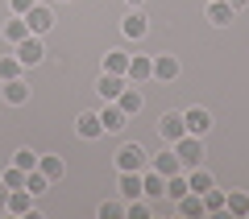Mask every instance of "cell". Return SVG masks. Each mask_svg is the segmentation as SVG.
Segmentation results:
<instances>
[{
  "label": "cell",
  "instance_id": "3",
  "mask_svg": "<svg viewBox=\"0 0 249 219\" xmlns=\"http://www.w3.org/2000/svg\"><path fill=\"white\" fill-rule=\"evenodd\" d=\"M42 58H46V46L37 42V33H29L25 42H17V62L21 66H37Z\"/></svg>",
  "mask_w": 249,
  "mask_h": 219
},
{
  "label": "cell",
  "instance_id": "17",
  "mask_svg": "<svg viewBox=\"0 0 249 219\" xmlns=\"http://www.w3.org/2000/svg\"><path fill=\"white\" fill-rule=\"evenodd\" d=\"M142 190H145V199H166V178L154 170V174L142 178Z\"/></svg>",
  "mask_w": 249,
  "mask_h": 219
},
{
  "label": "cell",
  "instance_id": "31",
  "mask_svg": "<svg viewBox=\"0 0 249 219\" xmlns=\"http://www.w3.org/2000/svg\"><path fill=\"white\" fill-rule=\"evenodd\" d=\"M0 79L9 83V79H21V62H17V54L13 58H0Z\"/></svg>",
  "mask_w": 249,
  "mask_h": 219
},
{
  "label": "cell",
  "instance_id": "16",
  "mask_svg": "<svg viewBox=\"0 0 249 219\" xmlns=\"http://www.w3.org/2000/svg\"><path fill=\"white\" fill-rule=\"evenodd\" d=\"M25 99H29V87H25V79H9V83H4V104L21 108Z\"/></svg>",
  "mask_w": 249,
  "mask_h": 219
},
{
  "label": "cell",
  "instance_id": "24",
  "mask_svg": "<svg viewBox=\"0 0 249 219\" xmlns=\"http://www.w3.org/2000/svg\"><path fill=\"white\" fill-rule=\"evenodd\" d=\"M104 70H108V75H129V54L112 50V54L104 58Z\"/></svg>",
  "mask_w": 249,
  "mask_h": 219
},
{
  "label": "cell",
  "instance_id": "14",
  "mask_svg": "<svg viewBox=\"0 0 249 219\" xmlns=\"http://www.w3.org/2000/svg\"><path fill=\"white\" fill-rule=\"evenodd\" d=\"M112 104H116V108H121V112H124V116H137V112H142V91H133V87H124V91H121V95H116V99H112Z\"/></svg>",
  "mask_w": 249,
  "mask_h": 219
},
{
  "label": "cell",
  "instance_id": "26",
  "mask_svg": "<svg viewBox=\"0 0 249 219\" xmlns=\"http://www.w3.org/2000/svg\"><path fill=\"white\" fill-rule=\"evenodd\" d=\"M187 190H191V186H187V178H183V174H170V178H166V199H170V203H178Z\"/></svg>",
  "mask_w": 249,
  "mask_h": 219
},
{
  "label": "cell",
  "instance_id": "5",
  "mask_svg": "<svg viewBox=\"0 0 249 219\" xmlns=\"http://www.w3.org/2000/svg\"><path fill=\"white\" fill-rule=\"evenodd\" d=\"M25 25H29V33H37V37H42L46 29L54 25V13L46 9V4H34V9L25 13Z\"/></svg>",
  "mask_w": 249,
  "mask_h": 219
},
{
  "label": "cell",
  "instance_id": "25",
  "mask_svg": "<svg viewBox=\"0 0 249 219\" xmlns=\"http://www.w3.org/2000/svg\"><path fill=\"white\" fill-rule=\"evenodd\" d=\"M4 37H9V42H25V37H29V25H25V17H17V13H13V21L4 25Z\"/></svg>",
  "mask_w": 249,
  "mask_h": 219
},
{
  "label": "cell",
  "instance_id": "2",
  "mask_svg": "<svg viewBox=\"0 0 249 219\" xmlns=\"http://www.w3.org/2000/svg\"><path fill=\"white\" fill-rule=\"evenodd\" d=\"M158 137L166 141V145H175L178 137H187V124H183V112H166L158 120Z\"/></svg>",
  "mask_w": 249,
  "mask_h": 219
},
{
  "label": "cell",
  "instance_id": "4",
  "mask_svg": "<svg viewBox=\"0 0 249 219\" xmlns=\"http://www.w3.org/2000/svg\"><path fill=\"white\" fill-rule=\"evenodd\" d=\"M116 166H121V170H133V174H142V170H145V149H142V145H124V149L116 153Z\"/></svg>",
  "mask_w": 249,
  "mask_h": 219
},
{
  "label": "cell",
  "instance_id": "7",
  "mask_svg": "<svg viewBox=\"0 0 249 219\" xmlns=\"http://www.w3.org/2000/svg\"><path fill=\"white\" fill-rule=\"evenodd\" d=\"M124 79H133V83L154 79V58H145V54H129V75H124Z\"/></svg>",
  "mask_w": 249,
  "mask_h": 219
},
{
  "label": "cell",
  "instance_id": "36",
  "mask_svg": "<svg viewBox=\"0 0 249 219\" xmlns=\"http://www.w3.org/2000/svg\"><path fill=\"white\" fill-rule=\"evenodd\" d=\"M224 4H229L232 13H241V9H245V4H249V0H224Z\"/></svg>",
  "mask_w": 249,
  "mask_h": 219
},
{
  "label": "cell",
  "instance_id": "20",
  "mask_svg": "<svg viewBox=\"0 0 249 219\" xmlns=\"http://www.w3.org/2000/svg\"><path fill=\"white\" fill-rule=\"evenodd\" d=\"M37 170H42V174L50 178V182H58L67 166H62V157H54V153H42V157H37Z\"/></svg>",
  "mask_w": 249,
  "mask_h": 219
},
{
  "label": "cell",
  "instance_id": "9",
  "mask_svg": "<svg viewBox=\"0 0 249 219\" xmlns=\"http://www.w3.org/2000/svg\"><path fill=\"white\" fill-rule=\"evenodd\" d=\"M124 87H129V83H124V75H108V70L100 75V83H96V91H100L104 99H116Z\"/></svg>",
  "mask_w": 249,
  "mask_h": 219
},
{
  "label": "cell",
  "instance_id": "8",
  "mask_svg": "<svg viewBox=\"0 0 249 219\" xmlns=\"http://www.w3.org/2000/svg\"><path fill=\"white\" fill-rule=\"evenodd\" d=\"M175 207H178V215H187V219H204V215H208V211H204V199H199L196 190H187Z\"/></svg>",
  "mask_w": 249,
  "mask_h": 219
},
{
  "label": "cell",
  "instance_id": "11",
  "mask_svg": "<svg viewBox=\"0 0 249 219\" xmlns=\"http://www.w3.org/2000/svg\"><path fill=\"white\" fill-rule=\"evenodd\" d=\"M75 128H79L83 141H96L100 132H104V124H100V112H83L79 120H75Z\"/></svg>",
  "mask_w": 249,
  "mask_h": 219
},
{
  "label": "cell",
  "instance_id": "35",
  "mask_svg": "<svg viewBox=\"0 0 249 219\" xmlns=\"http://www.w3.org/2000/svg\"><path fill=\"white\" fill-rule=\"evenodd\" d=\"M4 207H9V186L0 182V211H4Z\"/></svg>",
  "mask_w": 249,
  "mask_h": 219
},
{
  "label": "cell",
  "instance_id": "27",
  "mask_svg": "<svg viewBox=\"0 0 249 219\" xmlns=\"http://www.w3.org/2000/svg\"><path fill=\"white\" fill-rule=\"evenodd\" d=\"M224 211L229 215H249V194H224Z\"/></svg>",
  "mask_w": 249,
  "mask_h": 219
},
{
  "label": "cell",
  "instance_id": "13",
  "mask_svg": "<svg viewBox=\"0 0 249 219\" xmlns=\"http://www.w3.org/2000/svg\"><path fill=\"white\" fill-rule=\"evenodd\" d=\"M154 79H162V83L178 79V58H170V54H158V58H154Z\"/></svg>",
  "mask_w": 249,
  "mask_h": 219
},
{
  "label": "cell",
  "instance_id": "6",
  "mask_svg": "<svg viewBox=\"0 0 249 219\" xmlns=\"http://www.w3.org/2000/svg\"><path fill=\"white\" fill-rule=\"evenodd\" d=\"M183 124H187L191 137H204V132L212 128V116H208L204 108H187V112H183Z\"/></svg>",
  "mask_w": 249,
  "mask_h": 219
},
{
  "label": "cell",
  "instance_id": "22",
  "mask_svg": "<svg viewBox=\"0 0 249 219\" xmlns=\"http://www.w3.org/2000/svg\"><path fill=\"white\" fill-rule=\"evenodd\" d=\"M187 186H191V190H196V194H204V190H212V174H208V170L204 166H196V170H191V174H187Z\"/></svg>",
  "mask_w": 249,
  "mask_h": 219
},
{
  "label": "cell",
  "instance_id": "33",
  "mask_svg": "<svg viewBox=\"0 0 249 219\" xmlns=\"http://www.w3.org/2000/svg\"><path fill=\"white\" fill-rule=\"evenodd\" d=\"M100 215H104V219H121L124 215V203H100Z\"/></svg>",
  "mask_w": 249,
  "mask_h": 219
},
{
  "label": "cell",
  "instance_id": "34",
  "mask_svg": "<svg viewBox=\"0 0 249 219\" xmlns=\"http://www.w3.org/2000/svg\"><path fill=\"white\" fill-rule=\"evenodd\" d=\"M9 9H13V13H17V17H25V13H29V9H34V0H9Z\"/></svg>",
  "mask_w": 249,
  "mask_h": 219
},
{
  "label": "cell",
  "instance_id": "37",
  "mask_svg": "<svg viewBox=\"0 0 249 219\" xmlns=\"http://www.w3.org/2000/svg\"><path fill=\"white\" fill-rule=\"evenodd\" d=\"M129 4H133V9H137V4H142V0H129Z\"/></svg>",
  "mask_w": 249,
  "mask_h": 219
},
{
  "label": "cell",
  "instance_id": "23",
  "mask_svg": "<svg viewBox=\"0 0 249 219\" xmlns=\"http://www.w3.org/2000/svg\"><path fill=\"white\" fill-rule=\"evenodd\" d=\"M25 190L37 199V194H46V190H50V178H46L42 170H29V174H25Z\"/></svg>",
  "mask_w": 249,
  "mask_h": 219
},
{
  "label": "cell",
  "instance_id": "12",
  "mask_svg": "<svg viewBox=\"0 0 249 219\" xmlns=\"http://www.w3.org/2000/svg\"><path fill=\"white\" fill-rule=\"evenodd\" d=\"M142 174H133V170H121V199H129V203H133V199H142Z\"/></svg>",
  "mask_w": 249,
  "mask_h": 219
},
{
  "label": "cell",
  "instance_id": "32",
  "mask_svg": "<svg viewBox=\"0 0 249 219\" xmlns=\"http://www.w3.org/2000/svg\"><path fill=\"white\" fill-rule=\"evenodd\" d=\"M124 215H129V219H150V203H145V194L129 203V207H124Z\"/></svg>",
  "mask_w": 249,
  "mask_h": 219
},
{
  "label": "cell",
  "instance_id": "19",
  "mask_svg": "<svg viewBox=\"0 0 249 219\" xmlns=\"http://www.w3.org/2000/svg\"><path fill=\"white\" fill-rule=\"evenodd\" d=\"M124 120H129V116H124V112H121L116 104L100 112V124H104V132H121V128H124Z\"/></svg>",
  "mask_w": 249,
  "mask_h": 219
},
{
  "label": "cell",
  "instance_id": "21",
  "mask_svg": "<svg viewBox=\"0 0 249 219\" xmlns=\"http://www.w3.org/2000/svg\"><path fill=\"white\" fill-rule=\"evenodd\" d=\"M232 17H237V13H232L224 0H208V21H212V25H229Z\"/></svg>",
  "mask_w": 249,
  "mask_h": 219
},
{
  "label": "cell",
  "instance_id": "29",
  "mask_svg": "<svg viewBox=\"0 0 249 219\" xmlns=\"http://www.w3.org/2000/svg\"><path fill=\"white\" fill-rule=\"evenodd\" d=\"M0 182L9 186V190H17V186H25V170H21V166H9L4 174H0Z\"/></svg>",
  "mask_w": 249,
  "mask_h": 219
},
{
  "label": "cell",
  "instance_id": "10",
  "mask_svg": "<svg viewBox=\"0 0 249 219\" xmlns=\"http://www.w3.org/2000/svg\"><path fill=\"white\" fill-rule=\"evenodd\" d=\"M4 211H13V215H29V211H34V194H29L25 186L9 190V207H4Z\"/></svg>",
  "mask_w": 249,
  "mask_h": 219
},
{
  "label": "cell",
  "instance_id": "28",
  "mask_svg": "<svg viewBox=\"0 0 249 219\" xmlns=\"http://www.w3.org/2000/svg\"><path fill=\"white\" fill-rule=\"evenodd\" d=\"M199 199H204V211H208V215H212V211H224V190H216V186H212V190H204Z\"/></svg>",
  "mask_w": 249,
  "mask_h": 219
},
{
  "label": "cell",
  "instance_id": "15",
  "mask_svg": "<svg viewBox=\"0 0 249 219\" xmlns=\"http://www.w3.org/2000/svg\"><path fill=\"white\" fill-rule=\"evenodd\" d=\"M145 29H150V21H145L142 13H129V17L121 21V33H124V37H133V42H137V37H145Z\"/></svg>",
  "mask_w": 249,
  "mask_h": 219
},
{
  "label": "cell",
  "instance_id": "30",
  "mask_svg": "<svg viewBox=\"0 0 249 219\" xmlns=\"http://www.w3.org/2000/svg\"><path fill=\"white\" fill-rule=\"evenodd\" d=\"M13 166H21L29 174V170H37V153L34 149H17V153H13Z\"/></svg>",
  "mask_w": 249,
  "mask_h": 219
},
{
  "label": "cell",
  "instance_id": "38",
  "mask_svg": "<svg viewBox=\"0 0 249 219\" xmlns=\"http://www.w3.org/2000/svg\"><path fill=\"white\" fill-rule=\"evenodd\" d=\"M62 4H67V0H62Z\"/></svg>",
  "mask_w": 249,
  "mask_h": 219
},
{
  "label": "cell",
  "instance_id": "1",
  "mask_svg": "<svg viewBox=\"0 0 249 219\" xmlns=\"http://www.w3.org/2000/svg\"><path fill=\"white\" fill-rule=\"evenodd\" d=\"M175 153H178V161H183L187 170H196V166H204V137H178L175 141Z\"/></svg>",
  "mask_w": 249,
  "mask_h": 219
},
{
  "label": "cell",
  "instance_id": "18",
  "mask_svg": "<svg viewBox=\"0 0 249 219\" xmlns=\"http://www.w3.org/2000/svg\"><path fill=\"white\" fill-rule=\"evenodd\" d=\"M154 170L162 178H170V174H183V161H178V153H158L154 157Z\"/></svg>",
  "mask_w": 249,
  "mask_h": 219
}]
</instances>
